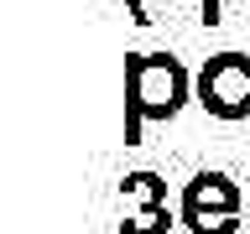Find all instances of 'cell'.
I'll return each mask as SVG.
<instances>
[{"label":"cell","mask_w":250,"mask_h":234,"mask_svg":"<svg viewBox=\"0 0 250 234\" xmlns=\"http://www.w3.org/2000/svg\"><path fill=\"white\" fill-rule=\"evenodd\" d=\"M193 104V73L172 52H125V146L146 125H167Z\"/></svg>","instance_id":"6da1fadb"},{"label":"cell","mask_w":250,"mask_h":234,"mask_svg":"<svg viewBox=\"0 0 250 234\" xmlns=\"http://www.w3.org/2000/svg\"><path fill=\"white\" fill-rule=\"evenodd\" d=\"M177 224L188 234H240L245 224V193L229 172H193L177 198Z\"/></svg>","instance_id":"7a4b0ae2"},{"label":"cell","mask_w":250,"mask_h":234,"mask_svg":"<svg viewBox=\"0 0 250 234\" xmlns=\"http://www.w3.org/2000/svg\"><path fill=\"white\" fill-rule=\"evenodd\" d=\"M193 104L224 125L250 120V52H214L193 73Z\"/></svg>","instance_id":"3957f363"},{"label":"cell","mask_w":250,"mask_h":234,"mask_svg":"<svg viewBox=\"0 0 250 234\" xmlns=\"http://www.w3.org/2000/svg\"><path fill=\"white\" fill-rule=\"evenodd\" d=\"M167 203V182L156 172H130L120 177V214H136V208H162Z\"/></svg>","instance_id":"277c9868"},{"label":"cell","mask_w":250,"mask_h":234,"mask_svg":"<svg viewBox=\"0 0 250 234\" xmlns=\"http://www.w3.org/2000/svg\"><path fill=\"white\" fill-rule=\"evenodd\" d=\"M172 229V208H136V214H120V234H167Z\"/></svg>","instance_id":"5b68a950"},{"label":"cell","mask_w":250,"mask_h":234,"mask_svg":"<svg viewBox=\"0 0 250 234\" xmlns=\"http://www.w3.org/2000/svg\"><path fill=\"white\" fill-rule=\"evenodd\" d=\"M224 5H245V0H203L198 21H203V26H219V21H224Z\"/></svg>","instance_id":"8992f818"},{"label":"cell","mask_w":250,"mask_h":234,"mask_svg":"<svg viewBox=\"0 0 250 234\" xmlns=\"http://www.w3.org/2000/svg\"><path fill=\"white\" fill-rule=\"evenodd\" d=\"M125 11H130V21H136V26H146V21H151V11H146V0H125Z\"/></svg>","instance_id":"52a82bcc"},{"label":"cell","mask_w":250,"mask_h":234,"mask_svg":"<svg viewBox=\"0 0 250 234\" xmlns=\"http://www.w3.org/2000/svg\"><path fill=\"white\" fill-rule=\"evenodd\" d=\"M183 5H203V0H183Z\"/></svg>","instance_id":"ba28073f"}]
</instances>
